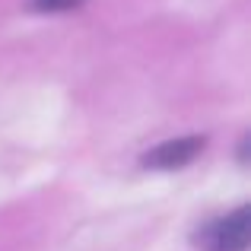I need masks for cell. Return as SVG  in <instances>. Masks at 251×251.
I'll return each instance as SVG.
<instances>
[{
    "instance_id": "cell-1",
    "label": "cell",
    "mask_w": 251,
    "mask_h": 251,
    "mask_svg": "<svg viewBox=\"0 0 251 251\" xmlns=\"http://www.w3.org/2000/svg\"><path fill=\"white\" fill-rule=\"evenodd\" d=\"M248 232H251V210L239 207L235 213L213 220L194 235V242L203 251H245L248 248Z\"/></svg>"
},
{
    "instance_id": "cell-2",
    "label": "cell",
    "mask_w": 251,
    "mask_h": 251,
    "mask_svg": "<svg viewBox=\"0 0 251 251\" xmlns=\"http://www.w3.org/2000/svg\"><path fill=\"white\" fill-rule=\"evenodd\" d=\"M203 137H178V140H166L156 150L143 153V166L147 169H181L203 150Z\"/></svg>"
},
{
    "instance_id": "cell-3",
    "label": "cell",
    "mask_w": 251,
    "mask_h": 251,
    "mask_svg": "<svg viewBox=\"0 0 251 251\" xmlns=\"http://www.w3.org/2000/svg\"><path fill=\"white\" fill-rule=\"evenodd\" d=\"M83 0H32V10L38 13H64V10H74L80 6Z\"/></svg>"
}]
</instances>
